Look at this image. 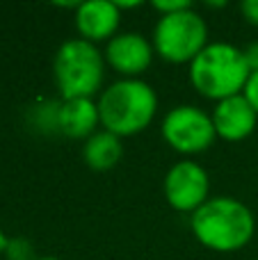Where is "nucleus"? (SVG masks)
<instances>
[{
  "label": "nucleus",
  "instance_id": "obj_14",
  "mask_svg": "<svg viewBox=\"0 0 258 260\" xmlns=\"http://www.w3.org/2000/svg\"><path fill=\"white\" fill-rule=\"evenodd\" d=\"M5 256H7V260H37L35 249H32V244L25 238L9 240L7 249H5Z\"/></svg>",
  "mask_w": 258,
  "mask_h": 260
},
{
  "label": "nucleus",
  "instance_id": "obj_20",
  "mask_svg": "<svg viewBox=\"0 0 258 260\" xmlns=\"http://www.w3.org/2000/svg\"><path fill=\"white\" fill-rule=\"evenodd\" d=\"M37 260H59V258H55V256H41V258H37Z\"/></svg>",
  "mask_w": 258,
  "mask_h": 260
},
{
  "label": "nucleus",
  "instance_id": "obj_18",
  "mask_svg": "<svg viewBox=\"0 0 258 260\" xmlns=\"http://www.w3.org/2000/svg\"><path fill=\"white\" fill-rule=\"evenodd\" d=\"M242 53H245V59L251 71H258V41H251L247 48H242Z\"/></svg>",
  "mask_w": 258,
  "mask_h": 260
},
{
  "label": "nucleus",
  "instance_id": "obj_7",
  "mask_svg": "<svg viewBox=\"0 0 258 260\" xmlns=\"http://www.w3.org/2000/svg\"><path fill=\"white\" fill-rule=\"evenodd\" d=\"M165 201L176 212L195 215L210 199V176L197 160L183 157L172 165L163 180Z\"/></svg>",
  "mask_w": 258,
  "mask_h": 260
},
{
  "label": "nucleus",
  "instance_id": "obj_2",
  "mask_svg": "<svg viewBox=\"0 0 258 260\" xmlns=\"http://www.w3.org/2000/svg\"><path fill=\"white\" fill-rule=\"evenodd\" d=\"M101 128L117 137L144 133L158 114V94L142 78H119L99 94Z\"/></svg>",
  "mask_w": 258,
  "mask_h": 260
},
{
  "label": "nucleus",
  "instance_id": "obj_8",
  "mask_svg": "<svg viewBox=\"0 0 258 260\" xmlns=\"http://www.w3.org/2000/svg\"><path fill=\"white\" fill-rule=\"evenodd\" d=\"M103 57L105 64L114 73H119V78H140L153 64L155 50L151 39H146V35L128 30L119 32L105 44Z\"/></svg>",
  "mask_w": 258,
  "mask_h": 260
},
{
  "label": "nucleus",
  "instance_id": "obj_10",
  "mask_svg": "<svg viewBox=\"0 0 258 260\" xmlns=\"http://www.w3.org/2000/svg\"><path fill=\"white\" fill-rule=\"evenodd\" d=\"M210 119H213L217 137L224 142H242V139L251 137L258 126L256 110L242 94L215 103Z\"/></svg>",
  "mask_w": 258,
  "mask_h": 260
},
{
  "label": "nucleus",
  "instance_id": "obj_19",
  "mask_svg": "<svg viewBox=\"0 0 258 260\" xmlns=\"http://www.w3.org/2000/svg\"><path fill=\"white\" fill-rule=\"evenodd\" d=\"M7 242H9V238L5 235L3 226H0V256H5V249H7Z\"/></svg>",
  "mask_w": 258,
  "mask_h": 260
},
{
  "label": "nucleus",
  "instance_id": "obj_3",
  "mask_svg": "<svg viewBox=\"0 0 258 260\" xmlns=\"http://www.w3.org/2000/svg\"><path fill=\"white\" fill-rule=\"evenodd\" d=\"M187 69H190L187 76L195 91L215 103L242 94L251 76L242 48L229 41H210Z\"/></svg>",
  "mask_w": 258,
  "mask_h": 260
},
{
  "label": "nucleus",
  "instance_id": "obj_9",
  "mask_svg": "<svg viewBox=\"0 0 258 260\" xmlns=\"http://www.w3.org/2000/svg\"><path fill=\"white\" fill-rule=\"evenodd\" d=\"M73 21H76V30L80 39L96 46L101 41L108 44L112 37L119 35L121 9L114 0H87V3H78Z\"/></svg>",
  "mask_w": 258,
  "mask_h": 260
},
{
  "label": "nucleus",
  "instance_id": "obj_17",
  "mask_svg": "<svg viewBox=\"0 0 258 260\" xmlns=\"http://www.w3.org/2000/svg\"><path fill=\"white\" fill-rule=\"evenodd\" d=\"M240 14L249 25L258 27V0H245V3H240Z\"/></svg>",
  "mask_w": 258,
  "mask_h": 260
},
{
  "label": "nucleus",
  "instance_id": "obj_6",
  "mask_svg": "<svg viewBox=\"0 0 258 260\" xmlns=\"http://www.w3.org/2000/svg\"><path fill=\"white\" fill-rule=\"evenodd\" d=\"M160 133H163L167 146H172V151L181 153L183 157H190V160L192 155L206 153L217 139L213 119L199 105H176V108H172L165 114Z\"/></svg>",
  "mask_w": 258,
  "mask_h": 260
},
{
  "label": "nucleus",
  "instance_id": "obj_16",
  "mask_svg": "<svg viewBox=\"0 0 258 260\" xmlns=\"http://www.w3.org/2000/svg\"><path fill=\"white\" fill-rule=\"evenodd\" d=\"M242 96L249 101V105L256 110V114H258V71H251L249 80H247L245 89H242Z\"/></svg>",
  "mask_w": 258,
  "mask_h": 260
},
{
  "label": "nucleus",
  "instance_id": "obj_4",
  "mask_svg": "<svg viewBox=\"0 0 258 260\" xmlns=\"http://www.w3.org/2000/svg\"><path fill=\"white\" fill-rule=\"evenodd\" d=\"M105 57L96 44L73 37L53 57V80L62 99H94L105 89Z\"/></svg>",
  "mask_w": 258,
  "mask_h": 260
},
{
  "label": "nucleus",
  "instance_id": "obj_15",
  "mask_svg": "<svg viewBox=\"0 0 258 260\" xmlns=\"http://www.w3.org/2000/svg\"><path fill=\"white\" fill-rule=\"evenodd\" d=\"M187 7H192V3H187V0H155L153 3V9L160 12V16H167V14L181 12Z\"/></svg>",
  "mask_w": 258,
  "mask_h": 260
},
{
  "label": "nucleus",
  "instance_id": "obj_1",
  "mask_svg": "<svg viewBox=\"0 0 258 260\" xmlns=\"http://www.w3.org/2000/svg\"><path fill=\"white\" fill-rule=\"evenodd\" d=\"M190 229L201 247L217 253H233L245 249L256 235V217L240 199L210 197L190 215Z\"/></svg>",
  "mask_w": 258,
  "mask_h": 260
},
{
  "label": "nucleus",
  "instance_id": "obj_13",
  "mask_svg": "<svg viewBox=\"0 0 258 260\" xmlns=\"http://www.w3.org/2000/svg\"><path fill=\"white\" fill-rule=\"evenodd\" d=\"M57 110H59V101H39L30 112L32 126L39 130V133H59Z\"/></svg>",
  "mask_w": 258,
  "mask_h": 260
},
{
  "label": "nucleus",
  "instance_id": "obj_5",
  "mask_svg": "<svg viewBox=\"0 0 258 260\" xmlns=\"http://www.w3.org/2000/svg\"><path fill=\"white\" fill-rule=\"evenodd\" d=\"M153 50L169 64H187L210 44L208 23L195 7L160 16L151 37Z\"/></svg>",
  "mask_w": 258,
  "mask_h": 260
},
{
  "label": "nucleus",
  "instance_id": "obj_12",
  "mask_svg": "<svg viewBox=\"0 0 258 260\" xmlns=\"http://www.w3.org/2000/svg\"><path fill=\"white\" fill-rule=\"evenodd\" d=\"M123 142L121 137L101 128L87 142H82V160L91 171H110L121 162Z\"/></svg>",
  "mask_w": 258,
  "mask_h": 260
},
{
  "label": "nucleus",
  "instance_id": "obj_11",
  "mask_svg": "<svg viewBox=\"0 0 258 260\" xmlns=\"http://www.w3.org/2000/svg\"><path fill=\"white\" fill-rule=\"evenodd\" d=\"M101 128L99 103L94 99H62L57 110V130L69 139H87Z\"/></svg>",
  "mask_w": 258,
  "mask_h": 260
}]
</instances>
